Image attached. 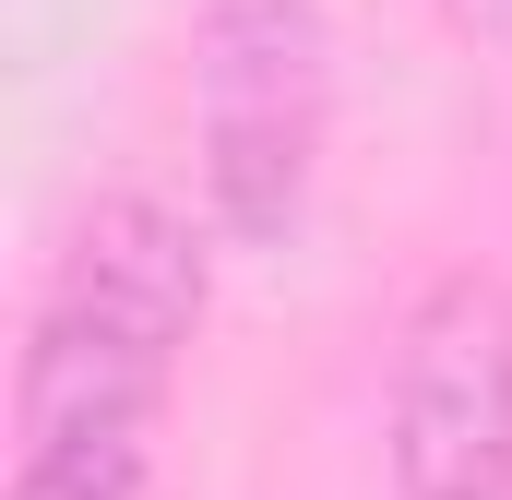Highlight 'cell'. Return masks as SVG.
Returning <instances> with one entry per match:
<instances>
[{"instance_id": "obj_1", "label": "cell", "mask_w": 512, "mask_h": 500, "mask_svg": "<svg viewBox=\"0 0 512 500\" xmlns=\"http://www.w3.org/2000/svg\"><path fill=\"white\" fill-rule=\"evenodd\" d=\"M322 108H334V48H322L310 0H215L203 12V191H215L227 239L274 250L310 215Z\"/></svg>"}, {"instance_id": "obj_2", "label": "cell", "mask_w": 512, "mask_h": 500, "mask_svg": "<svg viewBox=\"0 0 512 500\" xmlns=\"http://www.w3.org/2000/svg\"><path fill=\"white\" fill-rule=\"evenodd\" d=\"M393 489L512 500V298L489 274L429 286L393 358Z\"/></svg>"}, {"instance_id": "obj_3", "label": "cell", "mask_w": 512, "mask_h": 500, "mask_svg": "<svg viewBox=\"0 0 512 500\" xmlns=\"http://www.w3.org/2000/svg\"><path fill=\"white\" fill-rule=\"evenodd\" d=\"M48 310L84 322V334H108V346H131V358H179L191 322H203V239L167 203L120 191V203L84 215V239L60 262V286H48Z\"/></svg>"}, {"instance_id": "obj_4", "label": "cell", "mask_w": 512, "mask_h": 500, "mask_svg": "<svg viewBox=\"0 0 512 500\" xmlns=\"http://www.w3.org/2000/svg\"><path fill=\"white\" fill-rule=\"evenodd\" d=\"M12 500H155V417H60V429H24Z\"/></svg>"}, {"instance_id": "obj_5", "label": "cell", "mask_w": 512, "mask_h": 500, "mask_svg": "<svg viewBox=\"0 0 512 500\" xmlns=\"http://www.w3.org/2000/svg\"><path fill=\"white\" fill-rule=\"evenodd\" d=\"M453 12H465V24H512V0H453Z\"/></svg>"}]
</instances>
